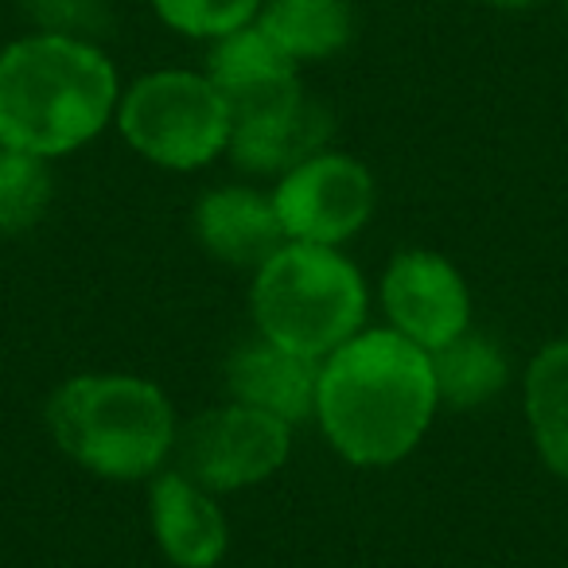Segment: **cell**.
<instances>
[{
	"label": "cell",
	"mask_w": 568,
	"mask_h": 568,
	"mask_svg": "<svg viewBox=\"0 0 568 568\" xmlns=\"http://www.w3.org/2000/svg\"><path fill=\"white\" fill-rule=\"evenodd\" d=\"M565 12H568V0H565Z\"/></svg>",
	"instance_id": "21"
},
{
	"label": "cell",
	"mask_w": 568,
	"mask_h": 568,
	"mask_svg": "<svg viewBox=\"0 0 568 568\" xmlns=\"http://www.w3.org/2000/svg\"><path fill=\"white\" fill-rule=\"evenodd\" d=\"M293 452V425L250 405L226 402L199 413L175 433V471L195 479L211 495H230L265 483Z\"/></svg>",
	"instance_id": "6"
},
{
	"label": "cell",
	"mask_w": 568,
	"mask_h": 568,
	"mask_svg": "<svg viewBox=\"0 0 568 568\" xmlns=\"http://www.w3.org/2000/svg\"><path fill=\"white\" fill-rule=\"evenodd\" d=\"M436 405L433 358L394 327L358 332L320 363L316 420L355 467L402 464L425 440Z\"/></svg>",
	"instance_id": "1"
},
{
	"label": "cell",
	"mask_w": 568,
	"mask_h": 568,
	"mask_svg": "<svg viewBox=\"0 0 568 568\" xmlns=\"http://www.w3.org/2000/svg\"><path fill=\"white\" fill-rule=\"evenodd\" d=\"M479 4H487V9H503V12H521V9L541 4V0H479Z\"/></svg>",
	"instance_id": "20"
},
{
	"label": "cell",
	"mask_w": 568,
	"mask_h": 568,
	"mask_svg": "<svg viewBox=\"0 0 568 568\" xmlns=\"http://www.w3.org/2000/svg\"><path fill=\"white\" fill-rule=\"evenodd\" d=\"M316 386L320 358L288 351L265 335L234 347V355L226 358L230 402L281 417L284 425H301V420L316 417Z\"/></svg>",
	"instance_id": "10"
},
{
	"label": "cell",
	"mask_w": 568,
	"mask_h": 568,
	"mask_svg": "<svg viewBox=\"0 0 568 568\" xmlns=\"http://www.w3.org/2000/svg\"><path fill=\"white\" fill-rule=\"evenodd\" d=\"M203 74L226 98L230 118H242V113H253L261 105H273L304 90L301 67L284 55L257 24H245L237 32L222 36V40H211Z\"/></svg>",
	"instance_id": "12"
},
{
	"label": "cell",
	"mask_w": 568,
	"mask_h": 568,
	"mask_svg": "<svg viewBox=\"0 0 568 568\" xmlns=\"http://www.w3.org/2000/svg\"><path fill=\"white\" fill-rule=\"evenodd\" d=\"M118 129L144 160L172 172L211 164L230 149L226 98L206 74L195 71H152L141 74L118 102Z\"/></svg>",
	"instance_id": "5"
},
{
	"label": "cell",
	"mask_w": 568,
	"mask_h": 568,
	"mask_svg": "<svg viewBox=\"0 0 568 568\" xmlns=\"http://www.w3.org/2000/svg\"><path fill=\"white\" fill-rule=\"evenodd\" d=\"M332 110L324 102H316V98H308L304 90H296V94L281 98V102L234 118L226 152L245 172L284 175L288 168L324 152L327 141H332Z\"/></svg>",
	"instance_id": "9"
},
{
	"label": "cell",
	"mask_w": 568,
	"mask_h": 568,
	"mask_svg": "<svg viewBox=\"0 0 568 568\" xmlns=\"http://www.w3.org/2000/svg\"><path fill=\"white\" fill-rule=\"evenodd\" d=\"M20 9L40 32L55 36H79V40H94L110 28V9L105 0H20Z\"/></svg>",
	"instance_id": "19"
},
{
	"label": "cell",
	"mask_w": 568,
	"mask_h": 568,
	"mask_svg": "<svg viewBox=\"0 0 568 568\" xmlns=\"http://www.w3.org/2000/svg\"><path fill=\"white\" fill-rule=\"evenodd\" d=\"M55 199V180L43 156L0 144V234L20 237L36 230Z\"/></svg>",
	"instance_id": "17"
},
{
	"label": "cell",
	"mask_w": 568,
	"mask_h": 568,
	"mask_svg": "<svg viewBox=\"0 0 568 568\" xmlns=\"http://www.w3.org/2000/svg\"><path fill=\"white\" fill-rule=\"evenodd\" d=\"M257 335L324 363L366 324L363 273L335 245L284 242L253 273Z\"/></svg>",
	"instance_id": "4"
},
{
	"label": "cell",
	"mask_w": 568,
	"mask_h": 568,
	"mask_svg": "<svg viewBox=\"0 0 568 568\" xmlns=\"http://www.w3.org/2000/svg\"><path fill=\"white\" fill-rule=\"evenodd\" d=\"M382 308L397 335L433 355L471 327V288L448 257L405 250L382 276Z\"/></svg>",
	"instance_id": "8"
},
{
	"label": "cell",
	"mask_w": 568,
	"mask_h": 568,
	"mask_svg": "<svg viewBox=\"0 0 568 568\" xmlns=\"http://www.w3.org/2000/svg\"><path fill=\"white\" fill-rule=\"evenodd\" d=\"M529 436L552 475L568 479V339L545 343L521 382Z\"/></svg>",
	"instance_id": "15"
},
{
	"label": "cell",
	"mask_w": 568,
	"mask_h": 568,
	"mask_svg": "<svg viewBox=\"0 0 568 568\" xmlns=\"http://www.w3.org/2000/svg\"><path fill=\"white\" fill-rule=\"evenodd\" d=\"M433 374H436V394L452 409H479L490 397H498L510 382V366H506V351L495 339L471 332L456 335L433 351Z\"/></svg>",
	"instance_id": "16"
},
{
	"label": "cell",
	"mask_w": 568,
	"mask_h": 568,
	"mask_svg": "<svg viewBox=\"0 0 568 568\" xmlns=\"http://www.w3.org/2000/svg\"><path fill=\"white\" fill-rule=\"evenodd\" d=\"M149 521L160 552L175 568H214L226 557L230 529L219 495L183 471H156L149 483Z\"/></svg>",
	"instance_id": "11"
},
{
	"label": "cell",
	"mask_w": 568,
	"mask_h": 568,
	"mask_svg": "<svg viewBox=\"0 0 568 568\" xmlns=\"http://www.w3.org/2000/svg\"><path fill=\"white\" fill-rule=\"evenodd\" d=\"M51 440L98 479H152L175 452V409L136 374H79L48 402Z\"/></svg>",
	"instance_id": "3"
},
{
	"label": "cell",
	"mask_w": 568,
	"mask_h": 568,
	"mask_svg": "<svg viewBox=\"0 0 568 568\" xmlns=\"http://www.w3.org/2000/svg\"><path fill=\"white\" fill-rule=\"evenodd\" d=\"M195 234L211 257L257 273L288 237L273 195L253 187H214L195 206Z\"/></svg>",
	"instance_id": "13"
},
{
	"label": "cell",
	"mask_w": 568,
	"mask_h": 568,
	"mask_svg": "<svg viewBox=\"0 0 568 568\" xmlns=\"http://www.w3.org/2000/svg\"><path fill=\"white\" fill-rule=\"evenodd\" d=\"M149 4L172 32L191 40H222L253 24L261 9V0H149Z\"/></svg>",
	"instance_id": "18"
},
{
	"label": "cell",
	"mask_w": 568,
	"mask_h": 568,
	"mask_svg": "<svg viewBox=\"0 0 568 568\" xmlns=\"http://www.w3.org/2000/svg\"><path fill=\"white\" fill-rule=\"evenodd\" d=\"M253 24L296 67L324 63L355 40L351 0H261Z\"/></svg>",
	"instance_id": "14"
},
{
	"label": "cell",
	"mask_w": 568,
	"mask_h": 568,
	"mask_svg": "<svg viewBox=\"0 0 568 568\" xmlns=\"http://www.w3.org/2000/svg\"><path fill=\"white\" fill-rule=\"evenodd\" d=\"M273 206L288 242L339 250L371 222L378 206V183L363 160L324 149L281 175Z\"/></svg>",
	"instance_id": "7"
},
{
	"label": "cell",
	"mask_w": 568,
	"mask_h": 568,
	"mask_svg": "<svg viewBox=\"0 0 568 568\" xmlns=\"http://www.w3.org/2000/svg\"><path fill=\"white\" fill-rule=\"evenodd\" d=\"M121 102L94 40L32 32L0 51V144L55 160L90 144Z\"/></svg>",
	"instance_id": "2"
}]
</instances>
